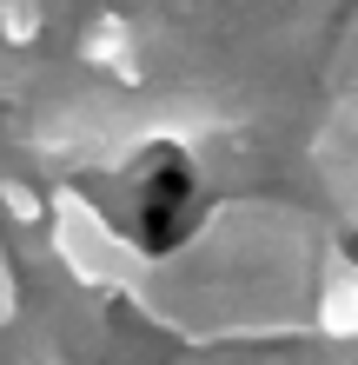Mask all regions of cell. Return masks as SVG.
<instances>
[{
  "label": "cell",
  "mask_w": 358,
  "mask_h": 365,
  "mask_svg": "<svg viewBox=\"0 0 358 365\" xmlns=\"http://www.w3.org/2000/svg\"><path fill=\"white\" fill-rule=\"evenodd\" d=\"M47 220H53V246H60V259L73 266V279H87V286H126L133 252L93 220V206H80L73 192H53Z\"/></svg>",
  "instance_id": "1"
},
{
  "label": "cell",
  "mask_w": 358,
  "mask_h": 365,
  "mask_svg": "<svg viewBox=\"0 0 358 365\" xmlns=\"http://www.w3.org/2000/svg\"><path fill=\"white\" fill-rule=\"evenodd\" d=\"M73 53H80V67H100L107 80H126V87L139 80V34H133L126 14H93L87 27H80Z\"/></svg>",
  "instance_id": "2"
},
{
  "label": "cell",
  "mask_w": 358,
  "mask_h": 365,
  "mask_svg": "<svg viewBox=\"0 0 358 365\" xmlns=\"http://www.w3.org/2000/svg\"><path fill=\"white\" fill-rule=\"evenodd\" d=\"M319 332L358 339V266L352 259H332L319 279Z\"/></svg>",
  "instance_id": "3"
},
{
  "label": "cell",
  "mask_w": 358,
  "mask_h": 365,
  "mask_svg": "<svg viewBox=\"0 0 358 365\" xmlns=\"http://www.w3.org/2000/svg\"><path fill=\"white\" fill-rule=\"evenodd\" d=\"M40 27H47L40 0H0V40H7V47H33Z\"/></svg>",
  "instance_id": "4"
},
{
  "label": "cell",
  "mask_w": 358,
  "mask_h": 365,
  "mask_svg": "<svg viewBox=\"0 0 358 365\" xmlns=\"http://www.w3.org/2000/svg\"><path fill=\"white\" fill-rule=\"evenodd\" d=\"M0 206H7L14 226H47V200H40L27 180H14V173H0Z\"/></svg>",
  "instance_id": "5"
},
{
  "label": "cell",
  "mask_w": 358,
  "mask_h": 365,
  "mask_svg": "<svg viewBox=\"0 0 358 365\" xmlns=\"http://www.w3.org/2000/svg\"><path fill=\"white\" fill-rule=\"evenodd\" d=\"M20 312V286H14V266H7V246H0V326H14Z\"/></svg>",
  "instance_id": "6"
},
{
  "label": "cell",
  "mask_w": 358,
  "mask_h": 365,
  "mask_svg": "<svg viewBox=\"0 0 358 365\" xmlns=\"http://www.w3.org/2000/svg\"><path fill=\"white\" fill-rule=\"evenodd\" d=\"M332 126H339L345 140H358V87H345L339 100H332Z\"/></svg>",
  "instance_id": "7"
}]
</instances>
